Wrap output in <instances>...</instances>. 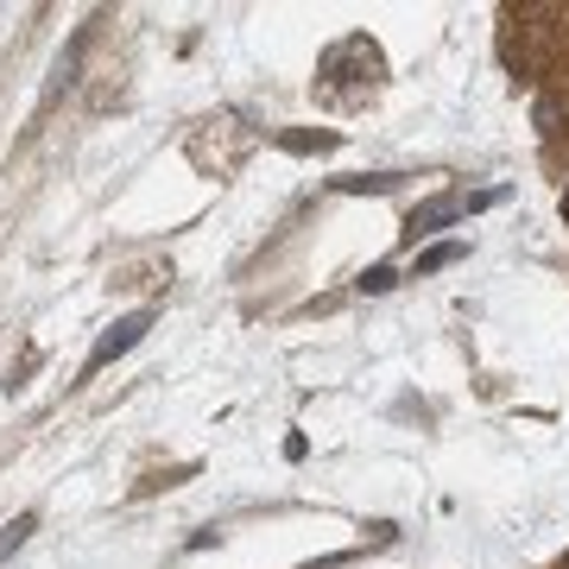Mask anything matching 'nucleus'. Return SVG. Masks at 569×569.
Listing matches in <instances>:
<instances>
[{"label": "nucleus", "mask_w": 569, "mask_h": 569, "mask_svg": "<svg viewBox=\"0 0 569 569\" xmlns=\"http://www.w3.org/2000/svg\"><path fill=\"white\" fill-rule=\"evenodd\" d=\"M456 253H462V247H430L425 260H418V272H437V266H449Z\"/></svg>", "instance_id": "3"}, {"label": "nucleus", "mask_w": 569, "mask_h": 569, "mask_svg": "<svg viewBox=\"0 0 569 569\" xmlns=\"http://www.w3.org/2000/svg\"><path fill=\"white\" fill-rule=\"evenodd\" d=\"M146 323H152V310H133V317H121V323L108 329L102 342L89 348V361H82V380H96V373H102V367L114 361V355H127V348H133V342L146 336Z\"/></svg>", "instance_id": "1"}, {"label": "nucleus", "mask_w": 569, "mask_h": 569, "mask_svg": "<svg viewBox=\"0 0 569 569\" xmlns=\"http://www.w3.org/2000/svg\"><path fill=\"white\" fill-rule=\"evenodd\" d=\"M387 284H392V272H387V266H373V272L361 279V291H387Z\"/></svg>", "instance_id": "4"}, {"label": "nucleus", "mask_w": 569, "mask_h": 569, "mask_svg": "<svg viewBox=\"0 0 569 569\" xmlns=\"http://www.w3.org/2000/svg\"><path fill=\"white\" fill-rule=\"evenodd\" d=\"M32 531H39V519H32V512H20V519H13V526L0 531V563H7V557H13V550H20L26 538H32Z\"/></svg>", "instance_id": "2"}, {"label": "nucleus", "mask_w": 569, "mask_h": 569, "mask_svg": "<svg viewBox=\"0 0 569 569\" xmlns=\"http://www.w3.org/2000/svg\"><path fill=\"white\" fill-rule=\"evenodd\" d=\"M563 216H569V197H563Z\"/></svg>", "instance_id": "5"}]
</instances>
